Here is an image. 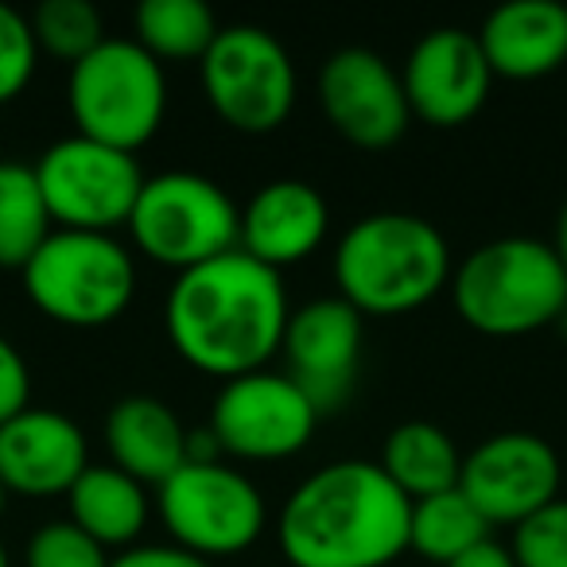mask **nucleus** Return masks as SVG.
Masks as SVG:
<instances>
[{"mask_svg":"<svg viewBox=\"0 0 567 567\" xmlns=\"http://www.w3.org/2000/svg\"><path fill=\"white\" fill-rule=\"evenodd\" d=\"M288 316L280 272L234 249L175 276L164 327L183 362L206 378L234 381L280 354Z\"/></svg>","mask_w":567,"mask_h":567,"instance_id":"nucleus-1","label":"nucleus"},{"mask_svg":"<svg viewBox=\"0 0 567 567\" xmlns=\"http://www.w3.org/2000/svg\"><path fill=\"white\" fill-rule=\"evenodd\" d=\"M412 502L370 458H339L292 489L276 540L292 567H393L409 551Z\"/></svg>","mask_w":567,"mask_h":567,"instance_id":"nucleus-2","label":"nucleus"},{"mask_svg":"<svg viewBox=\"0 0 567 567\" xmlns=\"http://www.w3.org/2000/svg\"><path fill=\"white\" fill-rule=\"evenodd\" d=\"M334 288L373 319L420 311L451 284L447 237L420 214L381 210L358 218L334 245Z\"/></svg>","mask_w":567,"mask_h":567,"instance_id":"nucleus-3","label":"nucleus"},{"mask_svg":"<svg viewBox=\"0 0 567 567\" xmlns=\"http://www.w3.org/2000/svg\"><path fill=\"white\" fill-rule=\"evenodd\" d=\"M458 319L489 339H517L551 327L567 308V272L548 241L497 237L451 272Z\"/></svg>","mask_w":567,"mask_h":567,"instance_id":"nucleus-4","label":"nucleus"},{"mask_svg":"<svg viewBox=\"0 0 567 567\" xmlns=\"http://www.w3.org/2000/svg\"><path fill=\"white\" fill-rule=\"evenodd\" d=\"M20 280L35 311L79 331L117 323L136 296L133 252L113 234L82 229H51L35 257L20 268Z\"/></svg>","mask_w":567,"mask_h":567,"instance_id":"nucleus-5","label":"nucleus"},{"mask_svg":"<svg viewBox=\"0 0 567 567\" xmlns=\"http://www.w3.org/2000/svg\"><path fill=\"white\" fill-rule=\"evenodd\" d=\"M66 105L79 136L136 156V148H144L164 125V63H156L136 40H105L71 66Z\"/></svg>","mask_w":567,"mask_h":567,"instance_id":"nucleus-6","label":"nucleus"},{"mask_svg":"<svg viewBox=\"0 0 567 567\" xmlns=\"http://www.w3.org/2000/svg\"><path fill=\"white\" fill-rule=\"evenodd\" d=\"M128 234L148 260L187 272L237 249L241 210L206 175L164 172L144 179L128 214Z\"/></svg>","mask_w":567,"mask_h":567,"instance_id":"nucleus-7","label":"nucleus"},{"mask_svg":"<svg viewBox=\"0 0 567 567\" xmlns=\"http://www.w3.org/2000/svg\"><path fill=\"white\" fill-rule=\"evenodd\" d=\"M203 94L229 128L249 136L276 133L292 117L300 79L296 63L272 32L257 24H229L198 63Z\"/></svg>","mask_w":567,"mask_h":567,"instance_id":"nucleus-8","label":"nucleus"},{"mask_svg":"<svg viewBox=\"0 0 567 567\" xmlns=\"http://www.w3.org/2000/svg\"><path fill=\"white\" fill-rule=\"evenodd\" d=\"M35 179L59 229L113 234L117 226H128V214L148 175L128 152L74 133L43 152L35 164Z\"/></svg>","mask_w":567,"mask_h":567,"instance_id":"nucleus-9","label":"nucleus"},{"mask_svg":"<svg viewBox=\"0 0 567 567\" xmlns=\"http://www.w3.org/2000/svg\"><path fill=\"white\" fill-rule=\"evenodd\" d=\"M159 517L172 544L203 559L237 556L265 533V497L241 471L221 463H187L159 486Z\"/></svg>","mask_w":567,"mask_h":567,"instance_id":"nucleus-10","label":"nucleus"},{"mask_svg":"<svg viewBox=\"0 0 567 567\" xmlns=\"http://www.w3.org/2000/svg\"><path fill=\"white\" fill-rule=\"evenodd\" d=\"M319 412L288 373H245L221 381L210 404V435L221 455L245 463H280L311 443Z\"/></svg>","mask_w":567,"mask_h":567,"instance_id":"nucleus-11","label":"nucleus"},{"mask_svg":"<svg viewBox=\"0 0 567 567\" xmlns=\"http://www.w3.org/2000/svg\"><path fill=\"white\" fill-rule=\"evenodd\" d=\"M564 466L544 435L536 432H497L463 455L458 489L489 525L528 520L559 497Z\"/></svg>","mask_w":567,"mask_h":567,"instance_id":"nucleus-12","label":"nucleus"},{"mask_svg":"<svg viewBox=\"0 0 567 567\" xmlns=\"http://www.w3.org/2000/svg\"><path fill=\"white\" fill-rule=\"evenodd\" d=\"M362 339V316L342 296L308 300L288 316L280 354L288 362V378L316 404L319 416L339 412L354 396Z\"/></svg>","mask_w":567,"mask_h":567,"instance_id":"nucleus-13","label":"nucleus"},{"mask_svg":"<svg viewBox=\"0 0 567 567\" xmlns=\"http://www.w3.org/2000/svg\"><path fill=\"white\" fill-rule=\"evenodd\" d=\"M319 102L331 128L354 148H393L412 121L401 71L370 48H342L319 71Z\"/></svg>","mask_w":567,"mask_h":567,"instance_id":"nucleus-14","label":"nucleus"},{"mask_svg":"<svg viewBox=\"0 0 567 567\" xmlns=\"http://www.w3.org/2000/svg\"><path fill=\"white\" fill-rule=\"evenodd\" d=\"M401 82L412 117L432 128H458L486 105L494 71L474 32L435 28L409 51Z\"/></svg>","mask_w":567,"mask_h":567,"instance_id":"nucleus-15","label":"nucleus"},{"mask_svg":"<svg viewBox=\"0 0 567 567\" xmlns=\"http://www.w3.org/2000/svg\"><path fill=\"white\" fill-rule=\"evenodd\" d=\"M90 466L86 432L55 409H24L0 424V482L9 494H71Z\"/></svg>","mask_w":567,"mask_h":567,"instance_id":"nucleus-16","label":"nucleus"},{"mask_svg":"<svg viewBox=\"0 0 567 567\" xmlns=\"http://www.w3.org/2000/svg\"><path fill=\"white\" fill-rule=\"evenodd\" d=\"M331 229L327 198L303 179H272L245 203L237 249L268 268L308 260Z\"/></svg>","mask_w":567,"mask_h":567,"instance_id":"nucleus-17","label":"nucleus"},{"mask_svg":"<svg viewBox=\"0 0 567 567\" xmlns=\"http://www.w3.org/2000/svg\"><path fill=\"white\" fill-rule=\"evenodd\" d=\"M494 79L533 82L567 63V9L556 0H509L478 32Z\"/></svg>","mask_w":567,"mask_h":567,"instance_id":"nucleus-18","label":"nucleus"},{"mask_svg":"<svg viewBox=\"0 0 567 567\" xmlns=\"http://www.w3.org/2000/svg\"><path fill=\"white\" fill-rule=\"evenodd\" d=\"M187 435L172 404L148 393L121 396L105 416V447L113 466L141 486H164L179 466H187Z\"/></svg>","mask_w":567,"mask_h":567,"instance_id":"nucleus-19","label":"nucleus"},{"mask_svg":"<svg viewBox=\"0 0 567 567\" xmlns=\"http://www.w3.org/2000/svg\"><path fill=\"white\" fill-rule=\"evenodd\" d=\"M71 520L102 548H133L148 525V494L117 466H86L66 494Z\"/></svg>","mask_w":567,"mask_h":567,"instance_id":"nucleus-20","label":"nucleus"},{"mask_svg":"<svg viewBox=\"0 0 567 567\" xmlns=\"http://www.w3.org/2000/svg\"><path fill=\"white\" fill-rule=\"evenodd\" d=\"M378 466L409 502H420V497H432L458 486L463 455H458L455 440L440 424H432V420H404V424H396L385 435Z\"/></svg>","mask_w":567,"mask_h":567,"instance_id":"nucleus-21","label":"nucleus"},{"mask_svg":"<svg viewBox=\"0 0 567 567\" xmlns=\"http://www.w3.org/2000/svg\"><path fill=\"white\" fill-rule=\"evenodd\" d=\"M489 520L474 509V502L463 489H443V494L420 497L412 502L409 517V548L416 556H424L427 564L447 567L451 559H458L463 551L478 548L482 540H489Z\"/></svg>","mask_w":567,"mask_h":567,"instance_id":"nucleus-22","label":"nucleus"},{"mask_svg":"<svg viewBox=\"0 0 567 567\" xmlns=\"http://www.w3.org/2000/svg\"><path fill=\"white\" fill-rule=\"evenodd\" d=\"M218 32V20L203 0H144L136 9V43L156 63H203Z\"/></svg>","mask_w":567,"mask_h":567,"instance_id":"nucleus-23","label":"nucleus"},{"mask_svg":"<svg viewBox=\"0 0 567 567\" xmlns=\"http://www.w3.org/2000/svg\"><path fill=\"white\" fill-rule=\"evenodd\" d=\"M51 214L43 203L35 167L4 159L0 164V268H24L51 237Z\"/></svg>","mask_w":567,"mask_h":567,"instance_id":"nucleus-24","label":"nucleus"},{"mask_svg":"<svg viewBox=\"0 0 567 567\" xmlns=\"http://www.w3.org/2000/svg\"><path fill=\"white\" fill-rule=\"evenodd\" d=\"M28 24H32L35 48L66 66L82 63L90 51L110 40L102 12L90 0H43L28 17Z\"/></svg>","mask_w":567,"mask_h":567,"instance_id":"nucleus-25","label":"nucleus"},{"mask_svg":"<svg viewBox=\"0 0 567 567\" xmlns=\"http://www.w3.org/2000/svg\"><path fill=\"white\" fill-rule=\"evenodd\" d=\"M517 567H567V497H556L513 528L509 544Z\"/></svg>","mask_w":567,"mask_h":567,"instance_id":"nucleus-26","label":"nucleus"},{"mask_svg":"<svg viewBox=\"0 0 567 567\" xmlns=\"http://www.w3.org/2000/svg\"><path fill=\"white\" fill-rule=\"evenodd\" d=\"M24 567H110V556L74 520H48L28 540Z\"/></svg>","mask_w":567,"mask_h":567,"instance_id":"nucleus-27","label":"nucleus"},{"mask_svg":"<svg viewBox=\"0 0 567 567\" xmlns=\"http://www.w3.org/2000/svg\"><path fill=\"white\" fill-rule=\"evenodd\" d=\"M35 59H40V48H35L28 17L0 4V105L17 102L24 94L35 74Z\"/></svg>","mask_w":567,"mask_h":567,"instance_id":"nucleus-28","label":"nucleus"},{"mask_svg":"<svg viewBox=\"0 0 567 567\" xmlns=\"http://www.w3.org/2000/svg\"><path fill=\"white\" fill-rule=\"evenodd\" d=\"M24 409H32V370L17 342L0 334V424H9Z\"/></svg>","mask_w":567,"mask_h":567,"instance_id":"nucleus-29","label":"nucleus"},{"mask_svg":"<svg viewBox=\"0 0 567 567\" xmlns=\"http://www.w3.org/2000/svg\"><path fill=\"white\" fill-rule=\"evenodd\" d=\"M110 567H214L210 559L179 548V544H133L121 556L110 559Z\"/></svg>","mask_w":567,"mask_h":567,"instance_id":"nucleus-30","label":"nucleus"},{"mask_svg":"<svg viewBox=\"0 0 567 567\" xmlns=\"http://www.w3.org/2000/svg\"><path fill=\"white\" fill-rule=\"evenodd\" d=\"M447 567H517V559H513V551H509V548H502V544L482 540L478 548L463 551V556L451 559Z\"/></svg>","mask_w":567,"mask_h":567,"instance_id":"nucleus-31","label":"nucleus"},{"mask_svg":"<svg viewBox=\"0 0 567 567\" xmlns=\"http://www.w3.org/2000/svg\"><path fill=\"white\" fill-rule=\"evenodd\" d=\"M551 252L559 257V265H564V272H567V198H564V206H559V214H556V229H551Z\"/></svg>","mask_w":567,"mask_h":567,"instance_id":"nucleus-32","label":"nucleus"},{"mask_svg":"<svg viewBox=\"0 0 567 567\" xmlns=\"http://www.w3.org/2000/svg\"><path fill=\"white\" fill-rule=\"evenodd\" d=\"M551 327H556V331H559V334H564V339H567V308L559 311V319H556V323H551Z\"/></svg>","mask_w":567,"mask_h":567,"instance_id":"nucleus-33","label":"nucleus"},{"mask_svg":"<svg viewBox=\"0 0 567 567\" xmlns=\"http://www.w3.org/2000/svg\"><path fill=\"white\" fill-rule=\"evenodd\" d=\"M4 509H9V489H4V482H0V517H4Z\"/></svg>","mask_w":567,"mask_h":567,"instance_id":"nucleus-34","label":"nucleus"},{"mask_svg":"<svg viewBox=\"0 0 567 567\" xmlns=\"http://www.w3.org/2000/svg\"><path fill=\"white\" fill-rule=\"evenodd\" d=\"M0 567H12L9 564V548H4V544H0Z\"/></svg>","mask_w":567,"mask_h":567,"instance_id":"nucleus-35","label":"nucleus"}]
</instances>
